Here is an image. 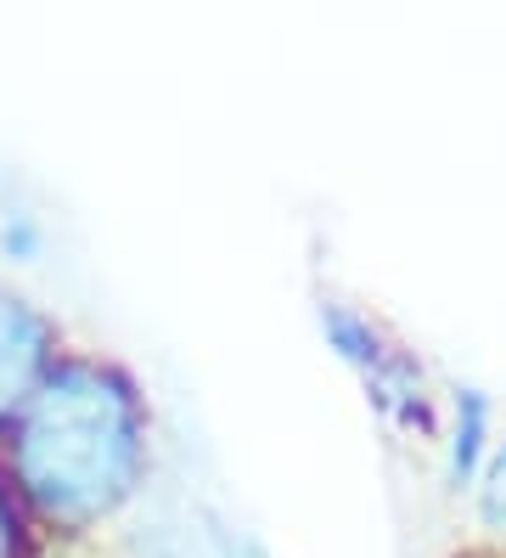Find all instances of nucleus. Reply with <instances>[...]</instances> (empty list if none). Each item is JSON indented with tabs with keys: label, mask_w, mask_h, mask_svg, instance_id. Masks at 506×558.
Listing matches in <instances>:
<instances>
[{
	"label": "nucleus",
	"mask_w": 506,
	"mask_h": 558,
	"mask_svg": "<svg viewBox=\"0 0 506 558\" xmlns=\"http://www.w3.org/2000/svg\"><path fill=\"white\" fill-rule=\"evenodd\" d=\"M129 463V412L119 389L90 373L46 389L23 435V469L51 508H85L108 497Z\"/></svg>",
	"instance_id": "1"
},
{
	"label": "nucleus",
	"mask_w": 506,
	"mask_h": 558,
	"mask_svg": "<svg viewBox=\"0 0 506 558\" xmlns=\"http://www.w3.org/2000/svg\"><path fill=\"white\" fill-rule=\"evenodd\" d=\"M484 513L495 524H506V451L495 457V469H490V485H484Z\"/></svg>",
	"instance_id": "3"
},
{
	"label": "nucleus",
	"mask_w": 506,
	"mask_h": 558,
	"mask_svg": "<svg viewBox=\"0 0 506 558\" xmlns=\"http://www.w3.org/2000/svg\"><path fill=\"white\" fill-rule=\"evenodd\" d=\"M34 355H40V327H34L17 305L0 300V412L17 401V389L34 373Z\"/></svg>",
	"instance_id": "2"
}]
</instances>
